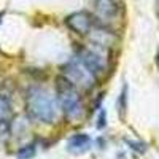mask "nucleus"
Returning a JSON list of instances; mask_svg holds the SVG:
<instances>
[{"label":"nucleus","mask_w":159,"mask_h":159,"mask_svg":"<svg viewBox=\"0 0 159 159\" xmlns=\"http://www.w3.org/2000/svg\"><path fill=\"white\" fill-rule=\"evenodd\" d=\"M25 105H27L29 115L37 121L45 123V124H51L57 121V116H59L57 102L45 88H32L27 92Z\"/></svg>","instance_id":"obj_1"},{"label":"nucleus","mask_w":159,"mask_h":159,"mask_svg":"<svg viewBox=\"0 0 159 159\" xmlns=\"http://www.w3.org/2000/svg\"><path fill=\"white\" fill-rule=\"evenodd\" d=\"M56 88H57V102L65 116L70 119H80L84 113V103L81 94H80V89H76L64 76L57 78Z\"/></svg>","instance_id":"obj_2"},{"label":"nucleus","mask_w":159,"mask_h":159,"mask_svg":"<svg viewBox=\"0 0 159 159\" xmlns=\"http://www.w3.org/2000/svg\"><path fill=\"white\" fill-rule=\"evenodd\" d=\"M96 45V43H92ZM76 59L81 62L88 72L94 76L96 80L100 78L108 69L107 64V48L96 45V46H88V48H80L76 52Z\"/></svg>","instance_id":"obj_3"},{"label":"nucleus","mask_w":159,"mask_h":159,"mask_svg":"<svg viewBox=\"0 0 159 159\" xmlns=\"http://www.w3.org/2000/svg\"><path fill=\"white\" fill-rule=\"evenodd\" d=\"M62 72H64V78L67 80V81H70L76 89L88 91V89H91L92 86H94V83H96V78L88 72V69L76 57L73 61L65 64Z\"/></svg>","instance_id":"obj_4"},{"label":"nucleus","mask_w":159,"mask_h":159,"mask_svg":"<svg viewBox=\"0 0 159 159\" xmlns=\"http://www.w3.org/2000/svg\"><path fill=\"white\" fill-rule=\"evenodd\" d=\"M67 25L76 34H81V35H86L91 32L92 25H94V19L89 13L86 11H78V13H73L70 15L67 19H65Z\"/></svg>","instance_id":"obj_5"},{"label":"nucleus","mask_w":159,"mask_h":159,"mask_svg":"<svg viewBox=\"0 0 159 159\" xmlns=\"http://www.w3.org/2000/svg\"><path fill=\"white\" fill-rule=\"evenodd\" d=\"M91 145H92V140L88 134H75L67 142V150L72 154H83L89 151Z\"/></svg>","instance_id":"obj_6"},{"label":"nucleus","mask_w":159,"mask_h":159,"mask_svg":"<svg viewBox=\"0 0 159 159\" xmlns=\"http://www.w3.org/2000/svg\"><path fill=\"white\" fill-rule=\"evenodd\" d=\"M13 119V105L10 97L0 94V126H8Z\"/></svg>","instance_id":"obj_7"},{"label":"nucleus","mask_w":159,"mask_h":159,"mask_svg":"<svg viewBox=\"0 0 159 159\" xmlns=\"http://www.w3.org/2000/svg\"><path fill=\"white\" fill-rule=\"evenodd\" d=\"M35 156V147L34 145H25L18 151V159H30Z\"/></svg>","instance_id":"obj_8"},{"label":"nucleus","mask_w":159,"mask_h":159,"mask_svg":"<svg viewBox=\"0 0 159 159\" xmlns=\"http://www.w3.org/2000/svg\"><path fill=\"white\" fill-rule=\"evenodd\" d=\"M126 92L127 89L124 88L123 92H121V96H119V102H118V107H119V116L124 118V111H126Z\"/></svg>","instance_id":"obj_9"},{"label":"nucleus","mask_w":159,"mask_h":159,"mask_svg":"<svg viewBox=\"0 0 159 159\" xmlns=\"http://www.w3.org/2000/svg\"><path fill=\"white\" fill-rule=\"evenodd\" d=\"M99 127H105V111H102V115H100V123H99Z\"/></svg>","instance_id":"obj_10"}]
</instances>
